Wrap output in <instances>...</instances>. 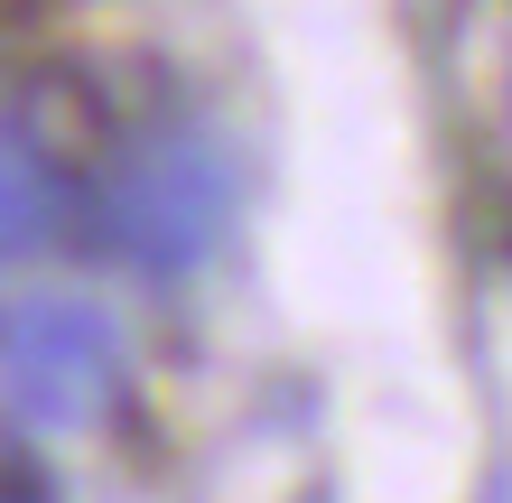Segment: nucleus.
Segmentation results:
<instances>
[{
	"mask_svg": "<svg viewBox=\"0 0 512 503\" xmlns=\"http://www.w3.org/2000/svg\"><path fill=\"white\" fill-rule=\"evenodd\" d=\"M0 392L28 429H84L122 392V327L75 289L19 299L0 317Z\"/></svg>",
	"mask_w": 512,
	"mask_h": 503,
	"instance_id": "obj_1",
	"label": "nucleus"
},
{
	"mask_svg": "<svg viewBox=\"0 0 512 503\" xmlns=\"http://www.w3.org/2000/svg\"><path fill=\"white\" fill-rule=\"evenodd\" d=\"M224 233V159L205 150L196 131H168L122 168L112 187V243H122L140 271H196Z\"/></svg>",
	"mask_w": 512,
	"mask_h": 503,
	"instance_id": "obj_2",
	"label": "nucleus"
},
{
	"mask_svg": "<svg viewBox=\"0 0 512 503\" xmlns=\"http://www.w3.org/2000/svg\"><path fill=\"white\" fill-rule=\"evenodd\" d=\"M47 224H56V177H47V159L28 150L19 131H0V261L28 252V243H47Z\"/></svg>",
	"mask_w": 512,
	"mask_h": 503,
	"instance_id": "obj_3",
	"label": "nucleus"
}]
</instances>
